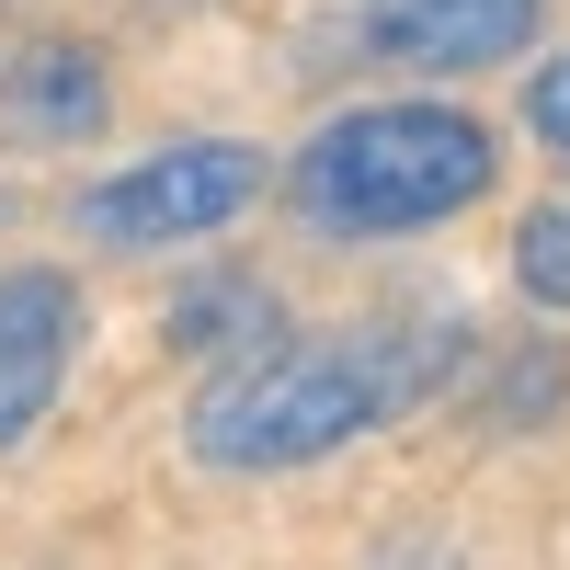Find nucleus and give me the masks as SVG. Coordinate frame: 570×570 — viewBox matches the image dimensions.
Returning <instances> with one entry per match:
<instances>
[{"instance_id": "obj_1", "label": "nucleus", "mask_w": 570, "mask_h": 570, "mask_svg": "<svg viewBox=\"0 0 570 570\" xmlns=\"http://www.w3.org/2000/svg\"><path fill=\"white\" fill-rule=\"evenodd\" d=\"M445 376V331L376 320V331H331V343H263L195 400V456L206 468H308L331 445L400 422L422 389Z\"/></svg>"}, {"instance_id": "obj_2", "label": "nucleus", "mask_w": 570, "mask_h": 570, "mask_svg": "<svg viewBox=\"0 0 570 570\" xmlns=\"http://www.w3.org/2000/svg\"><path fill=\"white\" fill-rule=\"evenodd\" d=\"M491 126L456 104H365L320 126L297 149V217L331 240H389V228H434L491 195Z\"/></svg>"}, {"instance_id": "obj_3", "label": "nucleus", "mask_w": 570, "mask_h": 570, "mask_svg": "<svg viewBox=\"0 0 570 570\" xmlns=\"http://www.w3.org/2000/svg\"><path fill=\"white\" fill-rule=\"evenodd\" d=\"M252 195H263V149H240V137H183L160 160L91 183L80 228L104 252H160V240H217L228 217H252Z\"/></svg>"}, {"instance_id": "obj_4", "label": "nucleus", "mask_w": 570, "mask_h": 570, "mask_svg": "<svg viewBox=\"0 0 570 570\" xmlns=\"http://www.w3.org/2000/svg\"><path fill=\"white\" fill-rule=\"evenodd\" d=\"M80 343V297L69 274H0V445H23L58 411V376Z\"/></svg>"}, {"instance_id": "obj_5", "label": "nucleus", "mask_w": 570, "mask_h": 570, "mask_svg": "<svg viewBox=\"0 0 570 570\" xmlns=\"http://www.w3.org/2000/svg\"><path fill=\"white\" fill-rule=\"evenodd\" d=\"M537 0H365V46L389 69H491L525 58Z\"/></svg>"}, {"instance_id": "obj_6", "label": "nucleus", "mask_w": 570, "mask_h": 570, "mask_svg": "<svg viewBox=\"0 0 570 570\" xmlns=\"http://www.w3.org/2000/svg\"><path fill=\"white\" fill-rule=\"evenodd\" d=\"M0 104H12L23 137H91L104 126V69H91V46H23Z\"/></svg>"}, {"instance_id": "obj_7", "label": "nucleus", "mask_w": 570, "mask_h": 570, "mask_svg": "<svg viewBox=\"0 0 570 570\" xmlns=\"http://www.w3.org/2000/svg\"><path fill=\"white\" fill-rule=\"evenodd\" d=\"M513 285H525L537 308H570V195L513 228Z\"/></svg>"}, {"instance_id": "obj_8", "label": "nucleus", "mask_w": 570, "mask_h": 570, "mask_svg": "<svg viewBox=\"0 0 570 570\" xmlns=\"http://www.w3.org/2000/svg\"><path fill=\"white\" fill-rule=\"evenodd\" d=\"M525 126H537V149H548V160H570V58H548V69H537Z\"/></svg>"}]
</instances>
